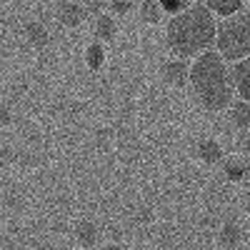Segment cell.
Instances as JSON below:
<instances>
[{
  "label": "cell",
  "instance_id": "16",
  "mask_svg": "<svg viewBox=\"0 0 250 250\" xmlns=\"http://www.w3.org/2000/svg\"><path fill=\"white\" fill-rule=\"evenodd\" d=\"M8 118H10V115H8V110H5L3 105H0V128H3V125L8 123Z\"/></svg>",
  "mask_w": 250,
  "mask_h": 250
},
{
  "label": "cell",
  "instance_id": "11",
  "mask_svg": "<svg viewBox=\"0 0 250 250\" xmlns=\"http://www.w3.org/2000/svg\"><path fill=\"white\" fill-rule=\"evenodd\" d=\"M60 18H62V23H65V25H73L75 28L80 20H83V10L75 3H65V5H62V10H60Z\"/></svg>",
  "mask_w": 250,
  "mask_h": 250
},
{
  "label": "cell",
  "instance_id": "12",
  "mask_svg": "<svg viewBox=\"0 0 250 250\" xmlns=\"http://www.w3.org/2000/svg\"><path fill=\"white\" fill-rule=\"evenodd\" d=\"M158 3L165 10V15H173V13H178V10H183L188 5H193V3H200V0H158Z\"/></svg>",
  "mask_w": 250,
  "mask_h": 250
},
{
  "label": "cell",
  "instance_id": "1",
  "mask_svg": "<svg viewBox=\"0 0 250 250\" xmlns=\"http://www.w3.org/2000/svg\"><path fill=\"white\" fill-rule=\"evenodd\" d=\"M188 65V83L200 103V108L208 113H223L235 100L233 80H230V62L223 60L218 50H203L200 55L190 58Z\"/></svg>",
  "mask_w": 250,
  "mask_h": 250
},
{
  "label": "cell",
  "instance_id": "14",
  "mask_svg": "<svg viewBox=\"0 0 250 250\" xmlns=\"http://www.w3.org/2000/svg\"><path fill=\"white\" fill-rule=\"evenodd\" d=\"M243 173H245V165H243V160L233 158L230 163H228V175H233V178H240Z\"/></svg>",
  "mask_w": 250,
  "mask_h": 250
},
{
  "label": "cell",
  "instance_id": "4",
  "mask_svg": "<svg viewBox=\"0 0 250 250\" xmlns=\"http://www.w3.org/2000/svg\"><path fill=\"white\" fill-rule=\"evenodd\" d=\"M230 80H233L235 98L250 100V58H240L230 62Z\"/></svg>",
  "mask_w": 250,
  "mask_h": 250
},
{
  "label": "cell",
  "instance_id": "13",
  "mask_svg": "<svg viewBox=\"0 0 250 250\" xmlns=\"http://www.w3.org/2000/svg\"><path fill=\"white\" fill-rule=\"evenodd\" d=\"M130 5H133V0H108V8L115 15H125L130 10Z\"/></svg>",
  "mask_w": 250,
  "mask_h": 250
},
{
  "label": "cell",
  "instance_id": "8",
  "mask_svg": "<svg viewBox=\"0 0 250 250\" xmlns=\"http://www.w3.org/2000/svg\"><path fill=\"white\" fill-rule=\"evenodd\" d=\"M140 18L145 20V23L155 25V23H160V20L165 18V10L160 8L158 0H143L140 3Z\"/></svg>",
  "mask_w": 250,
  "mask_h": 250
},
{
  "label": "cell",
  "instance_id": "2",
  "mask_svg": "<svg viewBox=\"0 0 250 250\" xmlns=\"http://www.w3.org/2000/svg\"><path fill=\"white\" fill-rule=\"evenodd\" d=\"M218 18L205 8V3H193L168 18L165 25V43L173 58L190 60L203 50L213 48Z\"/></svg>",
  "mask_w": 250,
  "mask_h": 250
},
{
  "label": "cell",
  "instance_id": "10",
  "mask_svg": "<svg viewBox=\"0 0 250 250\" xmlns=\"http://www.w3.org/2000/svg\"><path fill=\"white\" fill-rule=\"evenodd\" d=\"M95 33H98L100 40H110V38L118 33L115 20H113L110 15H100V18H98V28H95Z\"/></svg>",
  "mask_w": 250,
  "mask_h": 250
},
{
  "label": "cell",
  "instance_id": "15",
  "mask_svg": "<svg viewBox=\"0 0 250 250\" xmlns=\"http://www.w3.org/2000/svg\"><path fill=\"white\" fill-rule=\"evenodd\" d=\"M90 10H95V13H100L103 8H108V0H90Z\"/></svg>",
  "mask_w": 250,
  "mask_h": 250
},
{
  "label": "cell",
  "instance_id": "3",
  "mask_svg": "<svg viewBox=\"0 0 250 250\" xmlns=\"http://www.w3.org/2000/svg\"><path fill=\"white\" fill-rule=\"evenodd\" d=\"M213 50L223 55V60L235 62L240 58H250V13L248 8L218 18Z\"/></svg>",
  "mask_w": 250,
  "mask_h": 250
},
{
  "label": "cell",
  "instance_id": "6",
  "mask_svg": "<svg viewBox=\"0 0 250 250\" xmlns=\"http://www.w3.org/2000/svg\"><path fill=\"white\" fill-rule=\"evenodd\" d=\"M203 3H205V8L210 10L215 18L233 15V13L245 8V0H203Z\"/></svg>",
  "mask_w": 250,
  "mask_h": 250
},
{
  "label": "cell",
  "instance_id": "9",
  "mask_svg": "<svg viewBox=\"0 0 250 250\" xmlns=\"http://www.w3.org/2000/svg\"><path fill=\"white\" fill-rule=\"evenodd\" d=\"M85 60H88L90 70H100V68H103V62H105V48H103V43H93V45H88V50H85Z\"/></svg>",
  "mask_w": 250,
  "mask_h": 250
},
{
  "label": "cell",
  "instance_id": "7",
  "mask_svg": "<svg viewBox=\"0 0 250 250\" xmlns=\"http://www.w3.org/2000/svg\"><path fill=\"white\" fill-rule=\"evenodd\" d=\"M225 110H230V118L235 120V125H238L240 130H245L248 125H250V105H248V100L235 98V100H233Z\"/></svg>",
  "mask_w": 250,
  "mask_h": 250
},
{
  "label": "cell",
  "instance_id": "5",
  "mask_svg": "<svg viewBox=\"0 0 250 250\" xmlns=\"http://www.w3.org/2000/svg\"><path fill=\"white\" fill-rule=\"evenodd\" d=\"M163 75H165V80H168L170 85L183 88L188 83V60H180V58L168 60V62H165V68H163Z\"/></svg>",
  "mask_w": 250,
  "mask_h": 250
}]
</instances>
